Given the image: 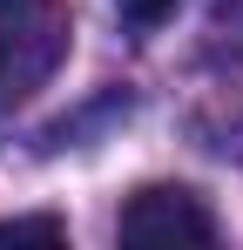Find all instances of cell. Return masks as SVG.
I'll list each match as a JSON object with an SVG mask.
<instances>
[{
  "mask_svg": "<svg viewBox=\"0 0 243 250\" xmlns=\"http://www.w3.org/2000/svg\"><path fill=\"white\" fill-rule=\"evenodd\" d=\"M68 61V7L61 0H0V108L27 102Z\"/></svg>",
  "mask_w": 243,
  "mask_h": 250,
  "instance_id": "obj_1",
  "label": "cell"
},
{
  "mask_svg": "<svg viewBox=\"0 0 243 250\" xmlns=\"http://www.w3.org/2000/svg\"><path fill=\"white\" fill-rule=\"evenodd\" d=\"M0 244H68V223L61 216H7Z\"/></svg>",
  "mask_w": 243,
  "mask_h": 250,
  "instance_id": "obj_3",
  "label": "cell"
},
{
  "mask_svg": "<svg viewBox=\"0 0 243 250\" xmlns=\"http://www.w3.org/2000/svg\"><path fill=\"white\" fill-rule=\"evenodd\" d=\"M115 7L135 21V27H156V21H169V14H176V0H115Z\"/></svg>",
  "mask_w": 243,
  "mask_h": 250,
  "instance_id": "obj_4",
  "label": "cell"
},
{
  "mask_svg": "<svg viewBox=\"0 0 243 250\" xmlns=\"http://www.w3.org/2000/svg\"><path fill=\"white\" fill-rule=\"evenodd\" d=\"M122 244H216V216L196 189L182 183H149L122 203V223H115Z\"/></svg>",
  "mask_w": 243,
  "mask_h": 250,
  "instance_id": "obj_2",
  "label": "cell"
}]
</instances>
